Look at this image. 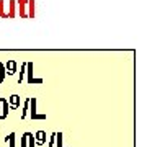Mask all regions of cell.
Listing matches in <instances>:
<instances>
[{
    "label": "cell",
    "instance_id": "5b68a950",
    "mask_svg": "<svg viewBox=\"0 0 147 147\" xmlns=\"http://www.w3.org/2000/svg\"><path fill=\"white\" fill-rule=\"evenodd\" d=\"M10 106H8V101L7 98H0V119H5L8 113H10Z\"/></svg>",
    "mask_w": 147,
    "mask_h": 147
},
{
    "label": "cell",
    "instance_id": "277c9868",
    "mask_svg": "<svg viewBox=\"0 0 147 147\" xmlns=\"http://www.w3.org/2000/svg\"><path fill=\"white\" fill-rule=\"evenodd\" d=\"M16 8L20 10V18H28V0H16Z\"/></svg>",
    "mask_w": 147,
    "mask_h": 147
},
{
    "label": "cell",
    "instance_id": "30bf717a",
    "mask_svg": "<svg viewBox=\"0 0 147 147\" xmlns=\"http://www.w3.org/2000/svg\"><path fill=\"white\" fill-rule=\"evenodd\" d=\"M34 142H36V144H44V142H46V132L38 131L36 134H34Z\"/></svg>",
    "mask_w": 147,
    "mask_h": 147
},
{
    "label": "cell",
    "instance_id": "3957f363",
    "mask_svg": "<svg viewBox=\"0 0 147 147\" xmlns=\"http://www.w3.org/2000/svg\"><path fill=\"white\" fill-rule=\"evenodd\" d=\"M26 75H28V84H42V79H34L33 77V62H26Z\"/></svg>",
    "mask_w": 147,
    "mask_h": 147
},
{
    "label": "cell",
    "instance_id": "9c48e42d",
    "mask_svg": "<svg viewBox=\"0 0 147 147\" xmlns=\"http://www.w3.org/2000/svg\"><path fill=\"white\" fill-rule=\"evenodd\" d=\"M28 18H31V20H34V16H36V11H34V0H28Z\"/></svg>",
    "mask_w": 147,
    "mask_h": 147
},
{
    "label": "cell",
    "instance_id": "5bb4252c",
    "mask_svg": "<svg viewBox=\"0 0 147 147\" xmlns=\"http://www.w3.org/2000/svg\"><path fill=\"white\" fill-rule=\"evenodd\" d=\"M5 77H7V70H5V64L0 62V84L5 82Z\"/></svg>",
    "mask_w": 147,
    "mask_h": 147
},
{
    "label": "cell",
    "instance_id": "8fae6325",
    "mask_svg": "<svg viewBox=\"0 0 147 147\" xmlns=\"http://www.w3.org/2000/svg\"><path fill=\"white\" fill-rule=\"evenodd\" d=\"M0 18L2 20H8V13L5 10V2L3 0H0Z\"/></svg>",
    "mask_w": 147,
    "mask_h": 147
},
{
    "label": "cell",
    "instance_id": "7a4b0ae2",
    "mask_svg": "<svg viewBox=\"0 0 147 147\" xmlns=\"http://www.w3.org/2000/svg\"><path fill=\"white\" fill-rule=\"evenodd\" d=\"M30 116L31 119H46V115H39L36 110V98H30Z\"/></svg>",
    "mask_w": 147,
    "mask_h": 147
},
{
    "label": "cell",
    "instance_id": "9a60e30c",
    "mask_svg": "<svg viewBox=\"0 0 147 147\" xmlns=\"http://www.w3.org/2000/svg\"><path fill=\"white\" fill-rule=\"evenodd\" d=\"M5 142H8V147H15V132H10L5 137Z\"/></svg>",
    "mask_w": 147,
    "mask_h": 147
},
{
    "label": "cell",
    "instance_id": "52a82bcc",
    "mask_svg": "<svg viewBox=\"0 0 147 147\" xmlns=\"http://www.w3.org/2000/svg\"><path fill=\"white\" fill-rule=\"evenodd\" d=\"M8 20H13L16 16V0H10L8 2Z\"/></svg>",
    "mask_w": 147,
    "mask_h": 147
},
{
    "label": "cell",
    "instance_id": "4fadbf2b",
    "mask_svg": "<svg viewBox=\"0 0 147 147\" xmlns=\"http://www.w3.org/2000/svg\"><path fill=\"white\" fill-rule=\"evenodd\" d=\"M25 75H26V62H23L21 67H20V79H18V84H21V82L25 80Z\"/></svg>",
    "mask_w": 147,
    "mask_h": 147
},
{
    "label": "cell",
    "instance_id": "e0dca14e",
    "mask_svg": "<svg viewBox=\"0 0 147 147\" xmlns=\"http://www.w3.org/2000/svg\"><path fill=\"white\" fill-rule=\"evenodd\" d=\"M54 142H56V132L51 136V141H49V147H54Z\"/></svg>",
    "mask_w": 147,
    "mask_h": 147
},
{
    "label": "cell",
    "instance_id": "2e32d148",
    "mask_svg": "<svg viewBox=\"0 0 147 147\" xmlns=\"http://www.w3.org/2000/svg\"><path fill=\"white\" fill-rule=\"evenodd\" d=\"M56 147H62V132H56Z\"/></svg>",
    "mask_w": 147,
    "mask_h": 147
},
{
    "label": "cell",
    "instance_id": "ba28073f",
    "mask_svg": "<svg viewBox=\"0 0 147 147\" xmlns=\"http://www.w3.org/2000/svg\"><path fill=\"white\" fill-rule=\"evenodd\" d=\"M7 101H8V106L13 110L20 108V95H11L10 98H7Z\"/></svg>",
    "mask_w": 147,
    "mask_h": 147
},
{
    "label": "cell",
    "instance_id": "7c38bea8",
    "mask_svg": "<svg viewBox=\"0 0 147 147\" xmlns=\"http://www.w3.org/2000/svg\"><path fill=\"white\" fill-rule=\"evenodd\" d=\"M28 111H30V98L25 100V105H23V111H21V119H25L28 116Z\"/></svg>",
    "mask_w": 147,
    "mask_h": 147
},
{
    "label": "cell",
    "instance_id": "8992f818",
    "mask_svg": "<svg viewBox=\"0 0 147 147\" xmlns=\"http://www.w3.org/2000/svg\"><path fill=\"white\" fill-rule=\"evenodd\" d=\"M16 69H18V64H16V61H13V59L7 61L5 70H7V74H8V75H13V74L16 72Z\"/></svg>",
    "mask_w": 147,
    "mask_h": 147
},
{
    "label": "cell",
    "instance_id": "6da1fadb",
    "mask_svg": "<svg viewBox=\"0 0 147 147\" xmlns=\"http://www.w3.org/2000/svg\"><path fill=\"white\" fill-rule=\"evenodd\" d=\"M34 134L33 132H23V136L20 139V147H34Z\"/></svg>",
    "mask_w": 147,
    "mask_h": 147
}]
</instances>
